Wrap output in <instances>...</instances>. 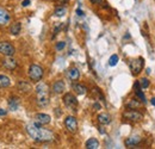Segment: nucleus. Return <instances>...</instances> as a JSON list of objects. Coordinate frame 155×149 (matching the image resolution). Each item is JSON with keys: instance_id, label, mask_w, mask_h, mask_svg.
<instances>
[{"instance_id": "obj_1", "label": "nucleus", "mask_w": 155, "mask_h": 149, "mask_svg": "<svg viewBox=\"0 0 155 149\" xmlns=\"http://www.w3.org/2000/svg\"><path fill=\"white\" fill-rule=\"evenodd\" d=\"M26 131H28L29 136L32 140H35L36 142H51L55 138V135L53 131L42 128V125L37 124L36 122L28 124Z\"/></svg>"}, {"instance_id": "obj_2", "label": "nucleus", "mask_w": 155, "mask_h": 149, "mask_svg": "<svg viewBox=\"0 0 155 149\" xmlns=\"http://www.w3.org/2000/svg\"><path fill=\"white\" fill-rule=\"evenodd\" d=\"M36 103L39 108H45L49 104V87L44 82H39L36 86Z\"/></svg>"}, {"instance_id": "obj_3", "label": "nucleus", "mask_w": 155, "mask_h": 149, "mask_svg": "<svg viewBox=\"0 0 155 149\" xmlns=\"http://www.w3.org/2000/svg\"><path fill=\"white\" fill-rule=\"evenodd\" d=\"M44 75V71L39 65H31L29 68V78L34 82H39Z\"/></svg>"}, {"instance_id": "obj_4", "label": "nucleus", "mask_w": 155, "mask_h": 149, "mask_svg": "<svg viewBox=\"0 0 155 149\" xmlns=\"http://www.w3.org/2000/svg\"><path fill=\"white\" fill-rule=\"evenodd\" d=\"M129 66H130V71H131L133 75H138L142 72L143 67H144V58L143 57L134 58V60L130 61V65Z\"/></svg>"}, {"instance_id": "obj_5", "label": "nucleus", "mask_w": 155, "mask_h": 149, "mask_svg": "<svg viewBox=\"0 0 155 149\" xmlns=\"http://www.w3.org/2000/svg\"><path fill=\"white\" fill-rule=\"evenodd\" d=\"M123 117L129 121V122H138V121H142L143 118V114L137 110H131V109H128L123 112Z\"/></svg>"}, {"instance_id": "obj_6", "label": "nucleus", "mask_w": 155, "mask_h": 149, "mask_svg": "<svg viewBox=\"0 0 155 149\" xmlns=\"http://www.w3.org/2000/svg\"><path fill=\"white\" fill-rule=\"evenodd\" d=\"M15 53H16V49H15V47L10 42H6V41L0 42V54L1 55L12 56Z\"/></svg>"}, {"instance_id": "obj_7", "label": "nucleus", "mask_w": 155, "mask_h": 149, "mask_svg": "<svg viewBox=\"0 0 155 149\" xmlns=\"http://www.w3.org/2000/svg\"><path fill=\"white\" fill-rule=\"evenodd\" d=\"M62 100H63V104H64V105H66L68 109L74 110V109L78 106V99H77V97H75L74 94L66 93L64 95H63Z\"/></svg>"}, {"instance_id": "obj_8", "label": "nucleus", "mask_w": 155, "mask_h": 149, "mask_svg": "<svg viewBox=\"0 0 155 149\" xmlns=\"http://www.w3.org/2000/svg\"><path fill=\"white\" fill-rule=\"evenodd\" d=\"M64 127H66L67 130L69 131V132H72V134L77 132L78 131L77 118H75L74 116H68V117H66V119H64Z\"/></svg>"}, {"instance_id": "obj_9", "label": "nucleus", "mask_w": 155, "mask_h": 149, "mask_svg": "<svg viewBox=\"0 0 155 149\" xmlns=\"http://www.w3.org/2000/svg\"><path fill=\"white\" fill-rule=\"evenodd\" d=\"M50 121H51V117L49 114H47V113H37L35 116V122L39 125H42V127L49 124Z\"/></svg>"}, {"instance_id": "obj_10", "label": "nucleus", "mask_w": 155, "mask_h": 149, "mask_svg": "<svg viewBox=\"0 0 155 149\" xmlns=\"http://www.w3.org/2000/svg\"><path fill=\"white\" fill-rule=\"evenodd\" d=\"M2 66L7 71H15L17 68V61L11 56H6V58L2 61Z\"/></svg>"}, {"instance_id": "obj_11", "label": "nucleus", "mask_w": 155, "mask_h": 149, "mask_svg": "<svg viewBox=\"0 0 155 149\" xmlns=\"http://www.w3.org/2000/svg\"><path fill=\"white\" fill-rule=\"evenodd\" d=\"M64 90H66V84H64L63 80H58V81H55V82L53 84V86H51V91L55 94L63 93Z\"/></svg>"}, {"instance_id": "obj_12", "label": "nucleus", "mask_w": 155, "mask_h": 149, "mask_svg": "<svg viewBox=\"0 0 155 149\" xmlns=\"http://www.w3.org/2000/svg\"><path fill=\"white\" fill-rule=\"evenodd\" d=\"M134 91H135L136 97L142 101V104H147V99H146V95L143 93V91L141 90V85L138 81H136L134 84Z\"/></svg>"}, {"instance_id": "obj_13", "label": "nucleus", "mask_w": 155, "mask_h": 149, "mask_svg": "<svg viewBox=\"0 0 155 149\" xmlns=\"http://www.w3.org/2000/svg\"><path fill=\"white\" fill-rule=\"evenodd\" d=\"M10 20H11V16L8 11L5 10L4 7H0V25H6L10 23Z\"/></svg>"}, {"instance_id": "obj_14", "label": "nucleus", "mask_w": 155, "mask_h": 149, "mask_svg": "<svg viewBox=\"0 0 155 149\" xmlns=\"http://www.w3.org/2000/svg\"><path fill=\"white\" fill-rule=\"evenodd\" d=\"M141 141H142V137H140V136H131V137H128L125 140L124 144L127 147H136V146H138L141 143Z\"/></svg>"}, {"instance_id": "obj_15", "label": "nucleus", "mask_w": 155, "mask_h": 149, "mask_svg": "<svg viewBox=\"0 0 155 149\" xmlns=\"http://www.w3.org/2000/svg\"><path fill=\"white\" fill-rule=\"evenodd\" d=\"M17 87H18V90H19L20 92H23V93H29V92H31V90H32L31 85H30L29 82L24 81V80H21V81H19V82L17 84Z\"/></svg>"}, {"instance_id": "obj_16", "label": "nucleus", "mask_w": 155, "mask_h": 149, "mask_svg": "<svg viewBox=\"0 0 155 149\" xmlns=\"http://www.w3.org/2000/svg\"><path fill=\"white\" fill-rule=\"evenodd\" d=\"M72 88L79 95H84V94L87 93V87L85 85H82V84H73L72 85Z\"/></svg>"}, {"instance_id": "obj_17", "label": "nucleus", "mask_w": 155, "mask_h": 149, "mask_svg": "<svg viewBox=\"0 0 155 149\" xmlns=\"http://www.w3.org/2000/svg\"><path fill=\"white\" fill-rule=\"evenodd\" d=\"M97 118L99 124H101V125H106V124L111 123V116L109 113H100V114H98Z\"/></svg>"}, {"instance_id": "obj_18", "label": "nucleus", "mask_w": 155, "mask_h": 149, "mask_svg": "<svg viewBox=\"0 0 155 149\" xmlns=\"http://www.w3.org/2000/svg\"><path fill=\"white\" fill-rule=\"evenodd\" d=\"M85 147L87 149H98L99 148V141L97 138L92 137V138H88L85 143Z\"/></svg>"}, {"instance_id": "obj_19", "label": "nucleus", "mask_w": 155, "mask_h": 149, "mask_svg": "<svg viewBox=\"0 0 155 149\" xmlns=\"http://www.w3.org/2000/svg\"><path fill=\"white\" fill-rule=\"evenodd\" d=\"M20 30H21V24H20L19 22H15V23H12L11 26H10V34L13 35V36L18 35L20 32Z\"/></svg>"}, {"instance_id": "obj_20", "label": "nucleus", "mask_w": 155, "mask_h": 149, "mask_svg": "<svg viewBox=\"0 0 155 149\" xmlns=\"http://www.w3.org/2000/svg\"><path fill=\"white\" fill-rule=\"evenodd\" d=\"M68 78L72 80V81H77L79 80V78H80V72H79V69L78 68H69L68 69Z\"/></svg>"}, {"instance_id": "obj_21", "label": "nucleus", "mask_w": 155, "mask_h": 149, "mask_svg": "<svg viewBox=\"0 0 155 149\" xmlns=\"http://www.w3.org/2000/svg\"><path fill=\"white\" fill-rule=\"evenodd\" d=\"M141 106V100L138 98H133L128 104H127V109H131V110H136L140 109Z\"/></svg>"}, {"instance_id": "obj_22", "label": "nucleus", "mask_w": 155, "mask_h": 149, "mask_svg": "<svg viewBox=\"0 0 155 149\" xmlns=\"http://www.w3.org/2000/svg\"><path fill=\"white\" fill-rule=\"evenodd\" d=\"M8 108H10V110L16 111V110L19 108V99H18L17 97L10 98V100H8Z\"/></svg>"}, {"instance_id": "obj_23", "label": "nucleus", "mask_w": 155, "mask_h": 149, "mask_svg": "<svg viewBox=\"0 0 155 149\" xmlns=\"http://www.w3.org/2000/svg\"><path fill=\"white\" fill-rule=\"evenodd\" d=\"M11 85V80L8 76L0 74V88H6Z\"/></svg>"}, {"instance_id": "obj_24", "label": "nucleus", "mask_w": 155, "mask_h": 149, "mask_svg": "<svg viewBox=\"0 0 155 149\" xmlns=\"http://www.w3.org/2000/svg\"><path fill=\"white\" fill-rule=\"evenodd\" d=\"M66 12H67V10H66V7H56L55 8V11H54V16L55 17H63L64 15H66Z\"/></svg>"}, {"instance_id": "obj_25", "label": "nucleus", "mask_w": 155, "mask_h": 149, "mask_svg": "<svg viewBox=\"0 0 155 149\" xmlns=\"http://www.w3.org/2000/svg\"><path fill=\"white\" fill-rule=\"evenodd\" d=\"M138 82H140V85H141V88H143V90H146V88H148V87L150 86V81H149L147 78H141V79L138 80Z\"/></svg>"}, {"instance_id": "obj_26", "label": "nucleus", "mask_w": 155, "mask_h": 149, "mask_svg": "<svg viewBox=\"0 0 155 149\" xmlns=\"http://www.w3.org/2000/svg\"><path fill=\"white\" fill-rule=\"evenodd\" d=\"M118 61H119V57H118V55L114 54V55L109 58V65H110L111 67H115L117 63H118Z\"/></svg>"}, {"instance_id": "obj_27", "label": "nucleus", "mask_w": 155, "mask_h": 149, "mask_svg": "<svg viewBox=\"0 0 155 149\" xmlns=\"http://www.w3.org/2000/svg\"><path fill=\"white\" fill-rule=\"evenodd\" d=\"M64 47H66V42H63V41H61V42H58V44H56V50L58 51H61V50H63L64 49Z\"/></svg>"}, {"instance_id": "obj_28", "label": "nucleus", "mask_w": 155, "mask_h": 149, "mask_svg": "<svg viewBox=\"0 0 155 149\" xmlns=\"http://www.w3.org/2000/svg\"><path fill=\"white\" fill-rule=\"evenodd\" d=\"M93 109H94V110H100V109H101V105L97 101V103L93 104Z\"/></svg>"}, {"instance_id": "obj_29", "label": "nucleus", "mask_w": 155, "mask_h": 149, "mask_svg": "<svg viewBox=\"0 0 155 149\" xmlns=\"http://www.w3.org/2000/svg\"><path fill=\"white\" fill-rule=\"evenodd\" d=\"M30 5V0H24L23 2H21V6H24V7H26V6H29Z\"/></svg>"}, {"instance_id": "obj_30", "label": "nucleus", "mask_w": 155, "mask_h": 149, "mask_svg": "<svg viewBox=\"0 0 155 149\" xmlns=\"http://www.w3.org/2000/svg\"><path fill=\"white\" fill-rule=\"evenodd\" d=\"M6 113H7V111L5 109H0V116H6Z\"/></svg>"}, {"instance_id": "obj_31", "label": "nucleus", "mask_w": 155, "mask_h": 149, "mask_svg": "<svg viewBox=\"0 0 155 149\" xmlns=\"http://www.w3.org/2000/svg\"><path fill=\"white\" fill-rule=\"evenodd\" d=\"M77 15H78V16H81V17H82V16H84V12H82L80 8H78V10H77Z\"/></svg>"}, {"instance_id": "obj_32", "label": "nucleus", "mask_w": 155, "mask_h": 149, "mask_svg": "<svg viewBox=\"0 0 155 149\" xmlns=\"http://www.w3.org/2000/svg\"><path fill=\"white\" fill-rule=\"evenodd\" d=\"M92 4H100L101 2V0H90Z\"/></svg>"}, {"instance_id": "obj_33", "label": "nucleus", "mask_w": 155, "mask_h": 149, "mask_svg": "<svg viewBox=\"0 0 155 149\" xmlns=\"http://www.w3.org/2000/svg\"><path fill=\"white\" fill-rule=\"evenodd\" d=\"M150 104H152L153 106H155V97H154V98H152V99H150Z\"/></svg>"}, {"instance_id": "obj_34", "label": "nucleus", "mask_w": 155, "mask_h": 149, "mask_svg": "<svg viewBox=\"0 0 155 149\" xmlns=\"http://www.w3.org/2000/svg\"><path fill=\"white\" fill-rule=\"evenodd\" d=\"M58 1H60V2H62V4H64V2H67L68 0H58Z\"/></svg>"}]
</instances>
